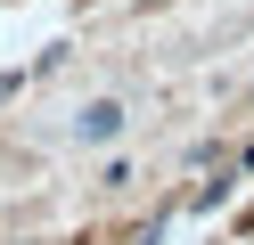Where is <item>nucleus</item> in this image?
Instances as JSON below:
<instances>
[{
    "label": "nucleus",
    "instance_id": "nucleus-1",
    "mask_svg": "<svg viewBox=\"0 0 254 245\" xmlns=\"http://www.w3.org/2000/svg\"><path fill=\"white\" fill-rule=\"evenodd\" d=\"M115 131H123V106H115V98H99V106L82 114V139H115Z\"/></svg>",
    "mask_w": 254,
    "mask_h": 245
}]
</instances>
